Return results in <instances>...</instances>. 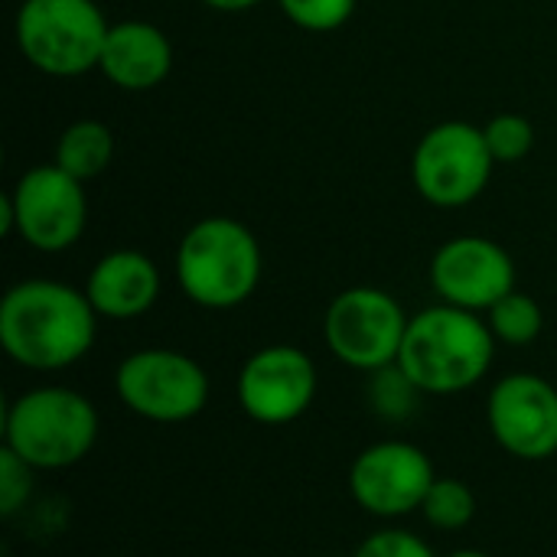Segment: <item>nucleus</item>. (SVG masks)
<instances>
[{"label": "nucleus", "mask_w": 557, "mask_h": 557, "mask_svg": "<svg viewBox=\"0 0 557 557\" xmlns=\"http://www.w3.org/2000/svg\"><path fill=\"white\" fill-rule=\"evenodd\" d=\"M496 359V336L483 313L434 304L408 320L398 366L424 395H460L480 385Z\"/></svg>", "instance_id": "nucleus-2"}, {"label": "nucleus", "mask_w": 557, "mask_h": 557, "mask_svg": "<svg viewBox=\"0 0 557 557\" xmlns=\"http://www.w3.org/2000/svg\"><path fill=\"white\" fill-rule=\"evenodd\" d=\"M209 372L180 349H137L117 362V401L153 424H186L209 405Z\"/></svg>", "instance_id": "nucleus-7"}, {"label": "nucleus", "mask_w": 557, "mask_h": 557, "mask_svg": "<svg viewBox=\"0 0 557 557\" xmlns=\"http://www.w3.org/2000/svg\"><path fill=\"white\" fill-rule=\"evenodd\" d=\"M421 516L437 532H460L476 516V496L463 480L437 476L428 499H424V506H421Z\"/></svg>", "instance_id": "nucleus-19"}, {"label": "nucleus", "mask_w": 557, "mask_h": 557, "mask_svg": "<svg viewBox=\"0 0 557 557\" xmlns=\"http://www.w3.org/2000/svg\"><path fill=\"white\" fill-rule=\"evenodd\" d=\"M496 170L483 127L470 121H441L411 153V183L437 209H460L483 196Z\"/></svg>", "instance_id": "nucleus-9"}, {"label": "nucleus", "mask_w": 557, "mask_h": 557, "mask_svg": "<svg viewBox=\"0 0 557 557\" xmlns=\"http://www.w3.org/2000/svg\"><path fill=\"white\" fill-rule=\"evenodd\" d=\"M101 418L88 395L65 385H39L3 411V447L36 473L82 463L98 444Z\"/></svg>", "instance_id": "nucleus-4"}, {"label": "nucleus", "mask_w": 557, "mask_h": 557, "mask_svg": "<svg viewBox=\"0 0 557 557\" xmlns=\"http://www.w3.org/2000/svg\"><path fill=\"white\" fill-rule=\"evenodd\" d=\"M114 160V137L111 127L95 121V117H78L72 121L59 140H55V166H62L69 176L88 183L101 176Z\"/></svg>", "instance_id": "nucleus-16"}, {"label": "nucleus", "mask_w": 557, "mask_h": 557, "mask_svg": "<svg viewBox=\"0 0 557 557\" xmlns=\"http://www.w3.org/2000/svg\"><path fill=\"white\" fill-rule=\"evenodd\" d=\"M98 320L85 290L52 277H29L0 300V346L10 362L29 372H62L91 352Z\"/></svg>", "instance_id": "nucleus-1"}, {"label": "nucleus", "mask_w": 557, "mask_h": 557, "mask_svg": "<svg viewBox=\"0 0 557 557\" xmlns=\"http://www.w3.org/2000/svg\"><path fill=\"white\" fill-rule=\"evenodd\" d=\"M98 72L121 91H150L173 72L170 36L147 20L111 23Z\"/></svg>", "instance_id": "nucleus-15"}, {"label": "nucleus", "mask_w": 557, "mask_h": 557, "mask_svg": "<svg viewBox=\"0 0 557 557\" xmlns=\"http://www.w3.org/2000/svg\"><path fill=\"white\" fill-rule=\"evenodd\" d=\"M163 281L150 255L137 248H117L101 255L88 277H85V297L91 300L95 313L101 320H137L153 310L160 300Z\"/></svg>", "instance_id": "nucleus-14"}, {"label": "nucleus", "mask_w": 557, "mask_h": 557, "mask_svg": "<svg viewBox=\"0 0 557 557\" xmlns=\"http://www.w3.org/2000/svg\"><path fill=\"white\" fill-rule=\"evenodd\" d=\"M176 281L183 294L202 310H235L261 284L264 251L258 235L232 219H199L176 248Z\"/></svg>", "instance_id": "nucleus-3"}, {"label": "nucleus", "mask_w": 557, "mask_h": 557, "mask_svg": "<svg viewBox=\"0 0 557 557\" xmlns=\"http://www.w3.org/2000/svg\"><path fill=\"white\" fill-rule=\"evenodd\" d=\"M366 395H369L372 411H375L382 421H388V424H405V421H411V418L421 411V401L428 398V395L408 379V372H405L398 362H395V366H385V369H379V372H372V375H369Z\"/></svg>", "instance_id": "nucleus-18"}, {"label": "nucleus", "mask_w": 557, "mask_h": 557, "mask_svg": "<svg viewBox=\"0 0 557 557\" xmlns=\"http://www.w3.org/2000/svg\"><path fill=\"white\" fill-rule=\"evenodd\" d=\"M33 476H36V470L29 463H23L13 450L0 447V516L3 519L16 516L29 503Z\"/></svg>", "instance_id": "nucleus-22"}, {"label": "nucleus", "mask_w": 557, "mask_h": 557, "mask_svg": "<svg viewBox=\"0 0 557 557\" xmlns=\"http://www.w3.org/2000/svg\"><path fill=\"white\" fill-rule=\"evenodd\" d=\"M277 7L304 33H336L352 20L359 0H277Z\"/></svg>", "instance_id": "nucleus-21"}, {"label": "nucleus", "mask_w": 557, "mask_h": 557, "mask_svg": "<svg viewBox=\"0 0 557 557\" xmlns=\"http://www.w3.org/2000/svg\"><path fill=\"white\" fill-rule=\"evenodd\" d=\"M437 473L431 457L411 441H379L356 454L349 467L352 503L385 522L421 512Z\"/></svg>", "instance_id": "nucleus-10"}, {"label": "nucleus", "mask_w": 557, "mask_h": 557, "mask_svg": "<svg viewBox=\"0 0 557 557\" xmlns=\"http://www.w3.org/2000/svg\"><path fill=\"white\" fill-rule=\"evenodd\" d=\"M431 287L441 304L486 313L516 290V261L486 235H457L434 251Z\"/></svg>", "instance_id": "nucleus-13"}, {"label": "nucleus", "mask_w": 557, "mask_h": 557, "mask_svg": "<svg viewBox=\"0 0 557 557\" xmlns=\"http://www.w3.org/2000/svg\"><path fill=\"white\" fill-rule=\"evenodd\" d=\"M0 215L7 235H20L23 245L42 255H59L85 235V183L55 163H39L13 183L0 202Z\"/></svg>", "instance_id": "nucleus-6"}, {"label": "nucleus", "mask_w": 557, "mask_h": 557, "mask_svg": "<svg viewBox=\"0 0 557 557\" xmlns=\"http://www.w3.org/2000/svg\"><path fill=\"white\" fill-rule=\"evenodd\" d=\"M317 388L320 375L313 359L300 346L287 343L251 352L235 382L242 411L264 428L300 421L313 408Z\"/></svg>", "instance_id": "nucleus-11"}, {"label": "nucleus", "mask_w": 557, "mask_h": 557, "mask_svg": "<svg viewBox=\"0 0 557 557\" xmlns=\"http://www.w3.org/2000/svg\"><path fill=\"white\" fill-rule=\"evenodd\" d=\"M493 441L525 460L542 463L557 454V388L535 372L503 375L486 401Z\"/></svg>", "instance_id": "nucleus-12"}, {"label": "nucleus", "mask_w": 557, "mask_h": 557, "mask_svg": "<svg viewBox=\"0 0 557 557\" xmlns=\"http://www.w3.org/2000/svg\"><path fill=\"white\" fill-rule=\"evenodd\" d=\"M352 557H437V552L408 529H379L356 548Z\"/></svg>", "instance_id": "nucleus-23"}, {"label": "nucleus", "mask_w": 557, "mask_h": 557, "mask_svg": "<svg viewBox=\"0 0 557 557\" xmlns=\"http://www.w3.org/2000/svg\"><path fill=\"white\" fill-rule=\"evenodd\" d=\"M447 557H490L486 552H480V548H460V552H450Z\"/></svg>", "instance_id": "nucleus-25"}, {"label": "nucleus", "mask_w": 557, "mask_h": 557, "mask_svg": "<svg viewBox=\"0 0 557 557\" xmlns=\"http://www.w3.org/2000/svg\"><path fill=\"white\" fill-rule=\"evenodd\" d=\"M199 3H206L209 10H219V13H245V10L258 7L261 0H199Z\"/></svg>", "instance_id": "nucleus-24"}, {"label": "nucleus", "mask_w": 557, "mask_h": 557, "mask_svg": "<svg viewBox=\"0 0 557 557\" xmlns=\"http://www.w3.org/2000/svg\"><path fill=\"white\" fill-rule=\"evenodd\" d=\"M405 307L382 287H346L339 290L323 313L326 349L356 372H379L395 366L408 333Z\"/></svg>", "instance_id": "nucleus-8"}, {"label": "nucleus", "mask_w": 557, "mask_h": 557, "mask_svg": "<svg viewBox=\"0 0 557 557\" xmlns=\"http://www.w3.org/2000/svg\"><path fill=\"white\" fill-rule=\"evenodd\" d=\"M483 137H486V147L499 163H522L532 147H535V127L529 117L516 114V111H503L496 117H490L483 124Z\"/></svg>", "instance_id": "nucleus-20"}, {"label": "nucleus", "mask_w": 557, "mask_h": 557, "mask_svg": "<svg viewBox=\"0 0 557 557\" xmlns=\"http://www.w3.org/2000/svg\"><path fill=\"white\" fill-rule=\"evenodd\" d=\"M483 317H486L496 343H503V346H532L545 330L542 304L519 287L512 294H506L499 304H493Z\"/></svg>", "instance_id": "nucleus-17"}, {"label": "nucleus", "mask_w": 557, "mask_h": 557, "mask_svg": "<svg viewBox=\"0 0 557 557\" xmlns=\"http://www.w3.org/2000/svg\"><path fill=\"white\" fill-rule=\"evenodd\" d=\"M108 16L95 0H23L13 36L23 59L52 78H78L101 62Z\"/></svg>", "instance_id": "nucleus-5"}]
</instances>
